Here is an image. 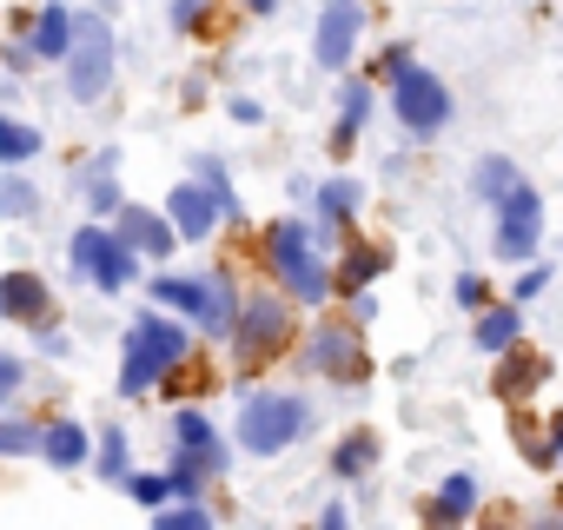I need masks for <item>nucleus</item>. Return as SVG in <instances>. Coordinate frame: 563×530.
<instances>
[{
  "mask_svg": "<svg viewBox=\"0 0 563 530\" xmlns=\"http://www.w3.org/2000/svg\"><path fill=\"white\" fill-rule=\"evenodd\" d=\"M385 265H391V258H385V245H352V252H345V265H339V279H332V286H339L345 299H358V292H365V286H372V279L385 273Z\"/></svg>",
  "mask_w": 563,
  "mask_h": 530,
  "instance_id": "obj_16",
  "label": "nucleus"
},
{
  "mask_svg": "<svg viewBox=\"0 0 563 530\" xmlns=\"http://www.w3.org/2000/svg\"><path fill=\"white\" fill-rule=\"evenodd\" d=\"M372 464H378V438H372V431H352V438L332 451V471H339V477H365Z\"/></svg>",
  "mask_w": 563,
  "mask_h": 530,
  "instance_id": "obj_22",
  "label": "nucleus"
},
{
  "mask_svg": "<svg viewBox=\"0 0 563 530\" xmlns=\"http://www.w3.org/2000/svg\"><path fill=\"white\" fill-rule=\"evenodd\" d=\"M107 87H113V27L100 14H80L74 21V54H67V93L80 107H93Z\"/></svg>",
  "mask_w": 563,
  "mask_h": 530,
  "instance_id": "obj_5",
  "label": "nucleus"
},
{
  "mask_svg": "<svg viewBox=\"0 0 563 530\" xmlns=\"http://www.w3.org/2000/svg\"><path fill=\"white\" fill-rule=\"evenodd\" d=\"M477 510V484L464 477V471H451L444 484H438V497L424 504V523H464Z\"/></svg>",
  "mask_w": 563,
  "mask_h": 530,
  "instance_id": "obj_15",
  "label": "nucleus"
},
{
  "mask_svg": "<svg viewBox=\"0 0 563 530\" xmlns=\"http://www.w3.org/2000/svg\"><path fill=\"white\" fill-rule=\"evenodd\" d=\"M543 286H550V273H523V279H517V299H537Z\"/></svg>",
  "mask_w": 563,
  "mask_h": 530,
  "instance_id": "obj_37",
  "label": "nucleus"
},
{
  "mask_svg": "<svg viewBox=\"0 0 563 530\" xmlns=\"http://www.w3.org/2000/svg\"><path fill=\"white\" fill-rule=\"evenodd\" d=\"M126 490H133L140 504H153V510H159V504L173 497V484H166V477H126Z\"/></svg>",
  "mask_w": 563,
  "mask_h": 530,
  "instance_id": "obj_33",
  "label": "nucleus"
},
{
  "mask_svg": "<svg viewBox=\"0 0 563 530\" xmlns=\"http://www.w3.org/2000/svg\"><path fill=\"white\" fill-rule=\"evenodd\" d=\"M537 239H543V199L517 186L510 199H497V258H530Z\"/></svg>",
  "mask_w": 563,
  "mask_h": 530,
  "instance_id": "obj_10",
  "label": "nucleus"
},
{
  "mask_svg": "<svg viewBox=\"0 0 563 530\" xmlns=\"http://www.w3.org/2000/svg\"><path fill=\"white\" fill-rule=\"evenodd\" d=\"M517 444H523V451H530V457H537V464H556V451H550V438H543V431H537V418H530V411H523V418H517Z\"/></svg>",
  "mask_w": 563,
  "mask_h": 530,
  "instance_id": "obj_29",
  "label": "nucleus"
},
{
  "mask_svg": "<svg viewBox=\"0 0 563 530\" xmlns=\"http://www.w3.org/2000/svg\"><path fill=\"white\" fill-rule=\"evenodd\" d=\"M306 358H312V372H325V378H339V385H365V345H358V319L345 325V319H319V332H312V345H306Z\"/></svg>",
  "mask_w": 563,
  "mask_h": 530,
  "instance_id": "obj_8",
  "label": "nucleus"
},
{
  "mask_svg": "<svg viewBox=\"0 0 563 530\" xmlns=\"http://www.w3.org/2000/svg\"><path fill=\"white\" fill-rule=\"evenodd\" d=\"M173 225H179V239H206L212 232V219H219V199H212V186L199 179V186H173Z\"/></svg>",
  "mask_w": 563,
  "mask_h": 530,
  "instance_id": "obj_13",
  "label": "nucleus"
},
{
  "mask_svg": "<svg viewBox=\"0 0 563 530\" xmlns=\"http://www.w3.org/2000/svg\"><path fill=\"white\" fill-rule=\"evenodd\" d=\"M120 239H126V245H140L146 258H166V252H173V239H179V225L153 219L146 206H120Z\"/></svg>",
  "mask_w": 563,
  "mask_h": 530,
  "instance_id": "obj_14",
  "label": "nucleus"
},
{
  "mask_svg": "<svg viewBox=\"0 0 563 530\" xmlns=\"http://www.w3.org/2000/svg\"><path fill=\"white\" fill-rule=\"evenodd\" d=\"M153 299L159 306H173V312H186L192 325H206V332H232V273H212V279H179V273H166L159 286H153Z\"/></svg>",
  "mask_w": 563,
  "mask_h": 530,
  "instance_id": "obj_6",
  "label": "nucleus"
},
{
  "mask_svg": "<svg viewBox=\"0 0 563 530\" xmlns=\"http://www.w3.org/2000/svg\"><path fill=\"white\" fill-rule=\"evenodd\" d=\"M550 451H556V457H563V411H556V418H550Z\"/></svg>",
  "mask_w": 563,
  "mask_h": 530,
  "instance_id": "obj_38",
  "label": "nucleus"
},
{
  "mask_svg": "<svg viewBox=\"0 0 563 530\" xmlns=\"http://www.w3.org/2000/svg\"><path fill=\"white\" fill-rule=\"evenodd\" d=\"M41 451H47L54 471H74V464H87V431H80L74 418H60V424L41 431Z\"/></svg>",
  "mask_w": 563,
  "mask_h": 530,
  "instance_id": "obj_19",
  "label": "nucleus"
},
{
  "mask_svg": "<svg viewBox=\"0 0 563 530\" xmlns=\"http://www.w3.org/2000/svg\"><path fill=\"white\" fill-rule=\"evenodd\" d=\"M365 113H372V87H365V80H352V87L339 93V133H332V153H345V146L358 140Z\"/></svg>",
  "mask_w": 563,
  "mask_h": 530,
  "instance_id": "obj_20",
  "label": "nucleus"
},
{
  "mask_svg": "<svg viewBox=\"0 0 563 530\" xmlns=\"http://www.w3.org/2000/svg\"><path fill=\"white\" fill-rule=\"evenodd\" d=\"M199 179H206V186H212V199H219V219H239V199H232V186H225V173H219V166H212V159H206V166H199Z\"/></svg>",
  "mask_w": 563,
  "mask_h": 530,
  "instance_id": "obj_30",
  "label": "nucleus"
},
{
  "mask_svg": "<svg viewBox=\"0 0 563 530\" xmlns=\"http://www.w3.org/2000/svg\"><path fill=\"white\" fill-rule=\"evenodd\" d=\"M306 431H312V405L299 391H258L239 411V451H252V457H278Z\"/></svg>",
  "mask_w": 563,
  "mask_h": 530,
  "instance_id": "obj_3",
  "label": "nucleus"
},
{
  "mask_svg": "<svg viewBox=\"0 0 563 530\" xmlns=\"http://www.w3.org/2000/svg\"><path fill=\"white\" fill-rule=\"evenodd\" d=\"M358 27H365V8L358 0H325V14H319V34H312V60L325 74H345L352 47H358Z\"/></svg>",
  "mask_w": 563,
  "mask_h": 530,
  "instance_id": "obj_11",
  "label": "nucleus"
},
{
  "mask_svg": "<svg viewBox=\"0 0 563 530\" xmlns=\"http://www.w3.org/2000/svg\"><path fill=\"white\" fill-rule=\"evenodd\" d=\"M34 444H41L34 424H0V457H21V451H34Z\"/></svg>",
  "mask_w": 563,
  "mask_h": 530,
  "instance_id": "obj_31",
  "label": "nucleus"
},
{
  "mask_svg": "<svg viewBox=\"0 0 563 530\" xmlns=\"http://www.w3.org/2000/svg\"><path fill=\"white\" fill-rule=\"evenodd\" d=\"M457 306H484V279H477V273L457 279Z\"/></svg>",
  "mask_w": 563,
  "mask_h": 530,
  "instance_id": "obj_35",
  "label": "nucleus"
},
{
  "mask_svg": "<svg viewBox=\"0 0 563 530\" xmlns=\"http://www.w3.org/2000/svg\"><path fill=\"white\" fill-rule=\"evenodd\" d=\"M173 438H179V451H192V457H206V464L225 457L219 438H212V424H206V411H179V418H173Z\"/></svg>",
  "mask_w": 563,
  "mask_h": 530,
  "instance_id": "obj_21",
  "label": "nucleus"
},
{
  "mask_svg": "<svg viewBox=\"0 0 563 530\" xmlns=\"http://www.w3.org/2000/svg\"><path fill=\"white\" fill-rule=\"evenodd\" d=\"M74 54V14L67 8H41L34 21V60H67Z\"/></svg>",
  "mask_w": 563,
  "mask_h": 530,
  "instance_id": "obj_17",
  "label": "nucleus"
},
{
  "mask_svg": "<svg viewBox=\"0 0 563 530\" xmlns=\"http://www.w3.org/2000/svg\"><path fill=\"white\" fill-rule=\"evenodd\" d=\"M245 8H252V14H272V8H278V0H245Z\"/></svg>",
  "mask_w": 563,
  "mask_h": 530,
  "instance_id": "obj_39",
  "label": "nucleus"
},
{
  "mask_svg": "<svg viewBox=\"0 0 563 530\" xmlns=\"http://www.w3.org/2000/svg\"><path fill=\"white\" fill-rule=\"evenodd\" d=\"M405 67H411V47H391V54L378 60V74H385V80H391V74H405Z\"/></svg>",
  "mask_w": 563,
  "mask_h": 530,
  "instance_id": "obj_36",
  "label": "nucleus"
},
{
  "mask_svg": "<svg viewBox=\"0 0 563 530\" xmlns=\"http://www.w3.org/2000/svg\"><path fill=\"white\" fill-rule=\"evenodd\" d=\"M47 312H54V299H47V286L34 273H8V279H0V319H8V325H47Z\"/></svg>",
  "mask_w": 563,
  "mask_h": 530,
  "instance_id": "obj_12",
  "label": "nucleus"
},
{
  "mask_svg": "<svg viewBox=\"0 0 563 530\" xmlns=\"http://www.w3.org/2000/svg\"><path fill=\"white\" fill-rule=\"evenodd\" d=\"M74 265H80L100 292H126V279H133V245L120 232L87 225V232H74Z\"/></svg>",
  "mask_w": 563,
  "mask_h": 530,
  "instance_id": "obj_9",
  "label": "nucleus"
},
{
  "mask_svg": "<svg viewBox=\"0 0 563 530\" xmlns=\"http://www.w3.org/2000/svg\"><path fill=\"white\" fill-rule=\"evenodd\" d=\"M21 378H27V365H21V358H0V405L21 391Z\"/></svg>",
  "mask_w": 563,
  "mask_h": 530,
  "instance_id": "obj_34",
  "label": "nucleus"
},
{
  "mask_svg": "<svg viewBox=\"0 0 563 530\" xmlns=\"http://www.w3.org/2000/svg\"><path fill=\"white\" fill-rule=\"evenodd\" d=\"M41 199H34V186L21 179V173H0V219H27Z\"/></svg>",
  "mask_w": 563,
  "mask_h": 530,
  "instance_id": "obj_27",
  "label": "nucleus"
},
{
  "mask_svg": "<svg viewBox=\"0 0 563 530\" xmlns=\"http://www.w3.org/2000/svg\"><path fill=\"white\" fill-rule=\"evenodd\" d=\"M292 299H278V292H258V299H245L239 306V319H232V365H239V378H252V372H265L278 352L292 345Z\"/></svg>",
  "mask_w": 563,
  "mask_h": 530,
  "instance_id": "obj_1",
  "label": "nucleus"
},
{
  "mask_svg": "<svg viewBox=\"0 0 563 530\" xmlns=\"http://www.w3.org/2000/svg\"><path fill=\"white\" fill-rule=\"evenodd\" d=\"M100 471H107V477H126V438H120V431L100 438Z\"/></svg>",
  "mask_w": 563,
  "mask_h": 530,
  "instance_id": "obj_32",
  "label": "nucleus"
},
{
  "mask_svg": "<svg viewBox=\"0 0 563 530\" xmlns=\"http://www.w3.org/2000/svg\"><path fill=\"white\" fill-rule=\"evenodd\" d=\"M41 153V133L34 126H21V120H8L0 113V166H27Z\"/></svg>",
  "mask_w": 563,
  "mask_h": 530,
  "instance_id": "obj_23",
  "label": "nucleus"
},
{
  "mask_svg": "<svg viewBox=\"0 0 563 530\" xmlns=\"http://www.w3.org/2000/svg\"><path fill=\"white\" fill-rule=\"evenodd\" d=\"M265 265H272L278 286H292L299 306H319V299L332 292V273H325V258L312 252V232H306L299 219L265 225Z\"/></svg>",
  "mask_w": 563,
  "mask_h": 530,
  "instance_id": "obj_4",
  "label": "nucleus"
},
{
  "mask_svg": "<svg viewBox=\"0 0 563 530\" xmlns=\"http://www.w3.org/2000/svg\"><path fill=\"white\" fill-rule=\"evenodd\" d=\"M517 186H523V179H517V166H510V159H497V153H490V159L477 166V192H484V199H510Z\"/></svg>",
  "mask_w": 563,
  "mask_h": 530,
  "instance_id": "obj_26",
  "label": "nucleus"
},
{
  "mask_svg": "<svg viewBox=\"0 0 563 530\" xmlns=\"http://www.w3.org/2000/svg\"><path fill=\"white\" fill-rule=\"evenodd\" d=\"M212 517H206V504L199 497H173V504H159V517H153V530H206Z\"/></svg>",
  "mask_w": 563,
  "mask_h": 530,
  "instance_id": "obj_25",
  "label": "nucleus"
},
{
  "mask_svg": "<svg viewBox=\"0 0 563 530\" xmlns=\"http://www.w3.org/2000/svg\"><path fill=\"white\" fill-rule=\"evenodd\" d=\"M543 378H550V365H543L537 352H517V345H510V352H504V372H497V391H504V398H523V391H537Z\"/></svg>",
  "mask_w": 563,
  "mask_h": 530,
  "instance_id": "obj_18",
  "label": "nucleus"
},
{
  "mask_svg": "<svg viewBox=\"0 0 563 530\" xmlns=\"http://www.w3.org/2000/svg\"><path fill=\"white\" fill-rule=\"evenodd\" d=\"M358 199H365V192H358V179H325V186H319L325 219H352V212H358Z\"/></svg>",
  "mask_w": 563,
  "mask_h": 530,
  "instance_id": "obj_28",
  "label": "nucleus"
},
{
  "mask_svg": "<svg viewBox=\"0 0 563 530\" xmlns=\"http://www.w3.org/2000/svg\"><path fill=\"white\" fill-rule=\"evenodd\" d=\"M179 365H192V358H186V325H173V319H159V312L133 319V339H126V372H120V391H126V398H140V391H153L159 378H173Z\"/></svg>",
  "mask_w": 563,
  "mask_h": 530,
  "instance_id": "obj_2",
  "label": "nucleus"
},
{
  "mask_svg": "<svg viewBox=\"0 0 563 530\" xmlns=\"http://www.w3.org/2000/svg\"><path fill=\"white\" fill-rule=\"evenodd\" d=\"M517 332H523V319H517L510 306H497V312H484V319H477V345H484V352H510V345H517Z\"/></svg>",
  "mask_w": 563,
  "mask_h": 530,
  "instance_id": "obj_24",
  "label": "nucleus"
},
{
  "mask_svg": "<svg viewBox=\"0 0 563 530\" xmlns=\"http://www.w3.org/2000/svg\"><path fill=\"white\" fill-rule=\"evenodd\" d=\"M391 113H398V126H411V133H438V126L451 120V87L411 60L405 74H391Z\"/></svg>",
  "mask_w": 563,
  "mask_h": 530,
  "instance_id": "obj_7",
  "label": "nucleus"
}]
</instances>
